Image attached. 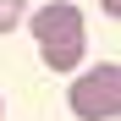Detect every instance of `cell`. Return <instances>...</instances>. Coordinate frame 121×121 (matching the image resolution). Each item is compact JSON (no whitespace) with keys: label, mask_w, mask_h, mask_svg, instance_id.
I'll list each match as a JSON object with an SVG mask.
<instances>
[{"label":"cell","mask_w":121,"mask_h":121,"mask_svg":"<svg viewBox=\"0 0 121 121\" xmlns=\"http://www.w3.org/2000/svg\"><path fill=\"white\" fill-rule=\"evenodd\" d=\"M22 22H28V0H0V33H11Z\"/></svg>","instance_id":"cell-3"},{"label":"cell","mask_w":121,"mask_h":121,"mask_svg":"<svg viewBox=\"0 0 121 121\" xmlns=\"http://www.w3.org/2000/svg\"><path fill=\"white\" fill-rule=\"evenodd\" d=\"M116 11H121V0H105V17H116Z\"/></svg>","instance_id":"cell-4"},{"label":"cell","mask_w":121,"mask_h":121,"mask_svg":"<svg viewBox=\"0 0 121 121\" xmlns=\"http://www.w3.org/2000/svg\"><path fill=\"white\" fill-rule=\"evenodd\" d=\"M28 28L39 39V55H44L50 72H72L77 60H83L88 39H83V11L72 6V0H50V6H39L28 17Z\"/></svg>","instance_id":"cell-1"},{"label":"cell","mask_w":121,"mask_h":121,"mask_svg":"<svg viewBox=\"0 0 121 121\" xmlns=\"http://www.w3.org/2000/svg\"><path fill=\"white\" fill-rule=\"evenodd\" d=\"M66 105L83 116V121H110L121 110V66L116 60H99L94 72H83L66 94Z\"/></svg>","instance_id":"cell-2"}]
</instances>
